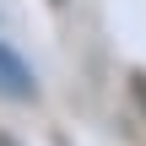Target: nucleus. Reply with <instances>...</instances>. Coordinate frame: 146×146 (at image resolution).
<instances>
[{"instance_id":"nucleus-2","label":"nucleus","mask_w":146,"mask_h":146,"mask_svg":"<svg viewBox=\"0 0 146 146\" xmlns=\"http://www.w3.org/2000/svg\"><path fill=\"white\" fill-rule=\"evenodd\" d=\"M0 146H11V141H0Z\"/></svg>"},{"instance_id":"nucleus-1","label":"nucleus","mask_w":146,"mask_h":146,"mask_svg":"<svg viewBox=\"0 0 146 146\" xmlns=\"http://www.w3.org/2000/svg\"><path fill=\"white\" fill-rule=\"evenodd\" d=\"M33 92H38V87H33V70L0 43V98H16V103H22V98H33Z\"/></svg>"}]
</instances>
